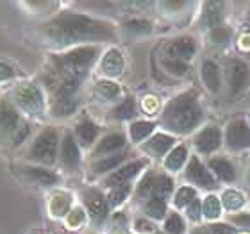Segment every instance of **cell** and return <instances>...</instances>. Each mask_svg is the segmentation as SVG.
<instances>
[{
	"label": "cell",
	"mask_w": 250,
	"mask_h": 234,
	"mask_svg": "<svg viewBox=\"0 0 250 234\" xmlns=\"http://www.w3.org/2000/svg\"><path fill=\"white\" fill-rule=\"evenodd\" d=\"M40 34L47 43L61 48H75V45L84 47L86 43L116 40V29L113 23L75 11H59L58 15L40 25Z\"/></svg>",
	"instance_id": "6da1fadb"
},
{
	"label": "cell",
	"mask_w": 250,
	"mask_h": 234,
	"mask_svg": "<svg viewBox=\"0 0 250 234\" xmlns=\"http://www.w3.org/2000/svg\"><path fill=\"white\" fill-rule=\"evenodd\" d=\"M100 54V48L95 45H84V47L70 48L66 52L56 54L48 61V68L45 70L43 81H72V83L83 84L88 75L89 68L93 66Z\"/></svg>",
	"instance_id": "7a4b0ae2"
},
{
	"label": "cell",
	"mask_w": 250,
	"mask_h": 234,
	"mask_svg": "<svg viewBox=\"0 0 250 234\" xmlns=\"http://www.w3.org/2000/svg\"><path fill=\"white\" fill-rule=\"evenodd\" d=\"M202 122V109L191 91L173 97L161 113V124L175 134H188Z\"/></svg>",
	"instance_id": "3957f363"
},
{
	"label": "cell",
	"mask_w": 250,
	"mask_h": 234,
	"mask_svg": "<svg viewBox=\"0 0 250 234\" xmlns=\"http://www.w3.org/2000/svg\"><path fill=\"white\" fill-rule=\"evenodd\" d=\"M9 100L27 118H42L47 109V100L43 89L36 83H20L11 89Z\"/></svg>",
	"instance_id": "277c9868"
},
{
	"label": "cell",
	"mask_w": 250,
	"mask_h": 234,
	"mask_svg": "<svg viewBox=\"0 0 250 234\" xmlns=\"http://www.w3.org/2000/svg\"><path fill=\"white\" fill-rule=\"evenodd\" d=\"M59 147H61V141H59L58 130L47 127L32 140L31 147L27 150V159L40 167H50L58 161Z\"/></svg>",
	"instance_id": "5b68a950"
},
{
	"label": "cell",
	"mask_w": 250,
	"mask_h": 234,
	"mask_svg": "<svg viewBox=\"0 0 250 234\" xmlns=\"http://www.w3.org/2000/svg\"><path fill=\"white\" fill-rule=\"evenodd\" d=\"M25 124L27 122L9 100V97H0V136L11 138L15 141V138Z\"/></svg>",
	"instance_id": "8992f818"
},
{
	"label": "cell",
	"mask_w": 250,
	"mask_h": 234,
	"mask_svg": "<svg viewBox=\"0 0 250 234\" xmlns=\"http://www.w3.org/2000/svg\"><path fill=\"white\" fill-rule=\"evenodd\" d=\"M83 202L84 208L88 211V216L91 218V222L97 225H100L107 218L109 214V202H107V195L97 190V188H88L83 193Z\"/></svg>",
	"instance_id": "52a82bcc"
},
{
	"label": "cell",
	"mask_w": 250,
	"mask_h": 234,
	"mask_svg": "<svg viewBox=\"0 0 250 234\" xmlns=\"http://www.w3.org/2000/svg\"><path fill=\"white\" fill-rule=\"evenodd\" d=\"M83 156H81V147L75 141L72 132H66L62 136L61 147H59V163L68 172H77L81 167Z\"/></svg>",
	"instance_id": "ba28073f"
},
{
	"label": "cell",
	"mask_w": 250,
	"mask_h": 234,
	"mask_svg": "<svg viewBox=\"0 0 250 234\" xmlns=\"http://www.w3.org/2000/svg\"><path fill=\"white\" fill-rule=\"evenodd\" d=\"M146 167V161L145 159H138V161H132V163H127V165H122L118 170H115L113 173L104 179V186L113 190V188H118V186H124V184H129L132 179H134L138 173Z\"/></svg>",
	"instance_id": "9c48e42d"
},
{
	"label": "cell",
	"mask_w": 250,
	"mask_h": 234,
	"mask_svg": "<svg viewBox=\"0 0 250 234\" xmlns=\"http://www.w3.org/2000/svg\"><path fill=\"white\" fill-rule=\"evenodd\" d=\"M225 143L230 150H241L250 147V127L245 120H232L227 125Z\"/></svg>",
	"instance_id": "30bf717a"
},
{
	"label": "cell",
	"mask_w": 250,
	"mask_h": 234,
	"mask_svg": "<svg viewBox=\"0 0 250 234\" xmlns=\"http://www.w3.org/2000/svg\"><path fill=\"white\" fill-rule=\"evenodd\" d=\"M186 179L191 184H197L200 188H206V190H214L216 188V181L214 177L211 175L208 168L204 167L198 157H191L189 163L186 167Z\"/></svg>",
	"instance_id": "8fae6325"
},
{
	"label": "cell",
	"mask_w": 250,
	"mask_h": 234,
	"mask_svg": "<svg viewBox=\"0 0 250 234\" xmlns=\"http://www.w3.org/2000/svg\"><path fill=\"white\" fill-rule=\"evenodd\" d=\"M21 175L25 177L27 181L38 186H54L59 182V175L54 170L47 167H40V165H25L20 168Z\"/></svg>",
	"instance_id": "7c38bea8"
},
{
	"label": "cell",
	"mask_w": 250,
	"mask_h": 234,
	"mask_svg": "<svg viewBox=\"0 0 250 234\" xmlns=\"http://www.w3.org/2000/svg\"><path fill=\"white\" fill-rule=\"evenodd\" d=\"M227 77H229L230 93L236 95V93H240L241 89L249 84L250 70L243 61L232 59V61H229V66H227Z\"/></svg>",
	"instance_id": "4fadbf2b"
},
{
	"label": "cell",
	"mask_w": 250,
	"mask_h": 234,
	"mask_svg": "<svg viewBox=\"0 0 250 234\" xmlns=\"http://www.w3.org/2000/svg\"><path fill=\"white\" fill-rule=\"evenodd\" d=\"M173 145H175V138H173V136L165 134V132H157V134L150 136V138L141 145V149H143V152H146V154L152 157H163L170 154Z\"/></svg>",
	"instance_id": "5bb4252c"
},
{
	"label": "cell",
	"mask_w": 250,
	"mask_h": 234,
	"mask_svg": "<svg viewBox=\"0 0 250 234\" xmlns=\"http://www.w3.org/2000/svg\"><path fill=\"white\" fill-rule=\"evenodd\" d=\"M127 143L125 136L120 134V132H113V134L104 136L100 141H97V145L93 149V154L91 156L95 159H102V157L113 156V154H118Z\"/></svg>",
	"instance_id": "9a60e30c"
},
{
	"label": "cell",
	"mask_w": 250,
	"mask_h": 234,
	"mask_svg": "<svg viewBox=\"0 0 250 234\" xmlns=\"http://www.w3.org/2000/svg\"><path fill=\"white\" fill-rule=\"evenodd\" d=\"M99 125L95 124L93 120L83 118L75 125V129H73V138L79 143V147L89 149L97 141V138H99Z\"/></svg>",
	"instance_id": "2e32d148"
},
{
	"label": "cell",
	"mask_w": 250,
	"mask_h": 234,
	"mask_svg": "<svg viewBox=\"0 0 250 234\" xmlns=\"http://www.w3.org/2000/svg\"><path fill=\"white\" fill-rule=\"evenodd\" d=\"M124 68H125L124 54L118 48H109L102 56V59H100V72L104 73L105 77H111V79L118 77V75H122Z\"/></svg>",
	"instance_id": "e0dca14e"
},
{
	"label": "cell",
	"mask_w": 250,
	"mask_h": 234,
	"mask_svg": "<svg viewBox=\"0 0 250 234\" xmlns=\"http://www.w3.org/2000/svg\"><path fill=\"white\" fill-rule=\"evenodd\" d=\"M195 50H197V47H195V42H193L191 38H179V40H173L167 47L168 58L179 59V61H184V63L195 56Z\"/></svg>",
	"instance_id": "ac0fdd59"
},
{
	"label": "cell",
	"mask_w": 250,
	"mask_h": 234,
	"mask_svg": "<svg viewBox=\"0 0 250 234\" xmlns=\"http://www.w3.org/2000/svg\"><path fill=\"white\" fill-rule=\"evenodd\" d=\"M222 143V134L216 127H206L198 132L197 140H195V145L202 154H211L220 147Z\"/></svg>",
	"instance_id": "d6986e66"
},
{
	"label": "cell",
	"mask_w": 250,
	"mask_h": 234,
	"mask_svg": "<svg viewBox=\"0 0 250 234\" xmlns=\"http://www.w3.org/2000/svg\"><path fill=\"white\" fill-rule=\"evenodd\" d=\"M125 159H127V152H118V154L102 157V159H95L93 165H91V170H93V173H99V175H102V173L109 175L124 165Z\"/></svg>",
	"instance_id": "ffe728a7"
},
{
	"label": "cell",
	"mask_w": 250,
	"mask_h": 234,
	"mask_svg": "<svg viewBox=\"0 0 250 234\" xmlns=\"http://www.w3.org/2000/svg\"><path fill=\"white\" fill-rule=\"evenodd\" d=\"M156 173L157 172H146L141 177V181L136 184V200H140L141 204L156 195Z\"/></svg>",
	"instance_id": "44dd1931"
},
{
	"label": "cell",
	"mask_w": 250,
	"mask_h": 234,
	"mask_svg": "<svg viewBox=\"0 0 250 234\" xmlns=\"http://www.w3.org/2000/svg\"><path fill=\"white\" fill-rule=\"evenodd\" d=\"M154 129H156V124L146 122V120H136V122H132V124L129 125V136L134 143H141V141H145L150 138Z\"/></svg>",
	"instance_id": "7402d4cb"
},
{
	"label": "cell",
	"mask_w": 250,
	"mask_h": 234,
	"mask_svg": "<svg viewBox=\"0 0 250 234\" xmlns=\"http://www.w3.org/2000/svg\"><path fill=\"white\" fill-rule=\"evenodd\" d=\"M141 206H143V213H145L148 218L163 220L167 216V200L161 197L148 198V200H145Z\"/></svg>",
	"instance_id": "603a6c76"
},
{
	"label": "cell",
	"mask_w": 250,
	"mask_h": 234,
	"mask_svg": "<svg viewBox=\"0 0 250 234\" xmlns=\"http://www.w3.org/2000/svg\"><path fill=\"white\" fill-rule=\"evenodd\" d=\"M95 95L100 100H115L120 97V86L109 79H102L95 84Z\"/></svg>",
	"instance_id": "cb8c5ba5"
},
{
	"label": "cell",
	"mask_w": 250,
	"mask_h": 234,
	"mask_svg": "<svg viewBox=\"0 0 250 234\" xmlns=\"http://www.w3.org/2000/svg\"><path fill=\"white\" fill-rule=\"evenodd\" d=\"M186 159H188L186 147H183V145L173 147L172 150H170V154L167 156V159H165V167H167V170H170V172H177V170H181V168L184 167Z\"/></svg>",
	"instance_id": "d4e9b609"
},
{
	"label": "cell",
	"mask_w": 250,
	"mask_h": 234,
	"mask_svg": "<svg viewBox=\"0 0 250 234\" xmlns=\"http://www.w3.org/2000/svg\"><path fill=\"white\" fill-rule=\"evenodd\" d=\"M202 81L211 91H218L220 88V70L213 61L202 63Z\"/></svg>",
	"instance_id": "484cf974"
},
{
	"label": "cell",
	"mask_w": 250,
	"mask_h": 234,
	"mask_svg": "<svg viewBox=\"0 0 250 234\" xmlns=\"http://www.w3.org/2000/svg\"><path fill=\"white\" fill-rule=\"evenodd\" d=\"M111 116H113L115 120H118V122L132 120L136 116V102H134V99H132V97H125L120 104L111 111Z\"/></svg>",
	"instance_id": "4316f807"
},
{
	"label": "cell",
	"mask_w": 250,
	"mask_h": 234,
	"mask_svg": "<svg viewBox=\"0 0 250 234\" xmlns=\"http://www.w3.org/2000/svg\"><path fill=\"white\" fill-rule=\"evenodd\" d=\"M209 168H211L222 181H227V182L234 181V177H236L234 167H232L229 161H225V159H211Z\"/></svg>",
	"instance_id": "83f0119b"
},
{
	"label": "cell",
	"mask_w": 250,
	"mask_h": 234,
	"mask_svg": "<svg viewBox=\"0 0 250 234\" xmlns=\"http://www.w3.org/2000/svg\"><path fill=\"white\" fill-rule=\"evenodd\" d=\"M222 9H224V5L222 4H206V13H204V23H208L209 27H213V29H218L220 23H222Z\"/></svg>",
	"instance_id": "f1b7e54d"
},
{
	"label": "cell",
	"mask_w": 250,
	"mask_h": 234,
	"mask_svg": "<svg viewBox=\"0 0 250 234\" xmlns=\"http://www.w3.org/2000/svg\"><path fill=\"white\" fill-rule=\"evenodd\" d=\"M222 204H224L229 211H238V209H241L245 206V197H243L241 191L227 190V191H224V195H222Z\"/></svg>",
	"instance_id": "f546056e"
},
{
	"label": "cell",
	"mask_w": 250,
	"mask_h": 234,
	"mask_svg": "<svg viewBox=\"0 0 250 234\" xmlns=\"http://www.w3.org/2000/svg\"><path fill=\"white\" fill-rule=\"evenodd\" d=\"M173 191V181L172 177H168L167 173L157 172L156 173V195L154 197H161L167 200V197H170Z\"/></svg>",
	"instance_id": "4dcf8cb0"
},
{
	"label": "cell",
	"mask_w": 250,
	"mask_h": 234,
	"mask_svg": "<svg viewBox=\"0 0 250 234\" xmlns=\"http://www.w3.org/2000/svg\"><path fill=\"white\" fill-rule=\"evenodd\" d=\"M222 213V202H220L218 197H214V195H209L206 197L202 204V214L206 216L208 220H216Z\"/></svg>",
	"instance_id": "1f68e13d"
},
{
	"label": "cell",
	"mask_w": 250,
	"mask_h": 234,
	"mask_svg": "<svg viewBox=\"0 0 250 234\" xmlns=\"http://www.w3.org/2000/svg\"><path fill=\"white\" fill-rule=\"evenodd\" d=\"M130 190H132L130 184H124V186H118V188L109 190V193H107V202H109V208H116V206L124 204L125 200L129 198Z\"/></svg>",
	"instance_id": "d6a6232c"
},
{
	"label": "cell",
	"mask_w": 250,
	"mask_h": 234,
	"mask_svg": "<svg viewBox=\"0 0 250 234\" xmlns=\"http://www.w3.org/2000/svg\"><path fill=\"white\" fill-rule=\"evenodd\" d=\"M195 198H197V191L193 188L184 186V188H179V191L175 193L173 204H175V208H188Z\"/></svg>",
	"instance_id": "836d02e7"
},
{
	"label": "cell",
	"mask_w": 250,
	"mask_h": 234,
	"mask_svg": "<svg viewBox=\"0 0 250 234\" xmlns=\"http://www.w3.org/2000/svg\"><path fill=\"white\" fill-rule=\"evenodd\" d=\"M165 231L170 234H183L186 231V224H184L183 216L177 213L170 214L167 218V222H165Z\"/></svg>",
	"instance_id": "e575fe53"
},
{
	"label": "cell",
	"mask_w": 250,
	"mask_h": 234,
	"mask_svg": "<svg viewBox=\"0 0 250 234\" xmlns=\"http://www.w3.org/2000/svg\"><path fill=\"white\" fill-rule=\"evenodd\" d=\"M124 29L127 32H130V34H148L152 31V25L150 21L146 20H130L125 21Z\"/></svg>",
	"instance_id": "d590c367"
},
{
	"label": "cell",
	"mask_w": 250,
	"mask_h": 234,
	"mask_svg": "<svg viewBox=\"0 0 250 234\" xmlns=\"http://www.w3.org/2000/svg\"><path fill=\"white\" fill-rule=\"evenodd\" d=\"M191 234H236V231L225 224H213L206 225V227H198Z\"/></svg>",
	"instance_id": "8d00e7d4"
},
{
	"label": "cell",
	"mask_w": 250,
	"mask_h": 234,
	"mask_svg": "<svg viewBox=\"0 0 250 234\" xmlns=\"http://www.w3.org/2000/svg\"><path fill=\"white\" fill-rule=\"evenodd\" d=\"M163 66L167 68L170 73H173V75H184L188 72V63L179 61V59H172V58L163 59Z\"/></svg>",
	"instance_id": "74e56055"
},
{
	"label": "cell",
	"mask_w": 250,
	"mask_h": 234,
	"mask_svg": "<svg viewBox=\"0 0 250 234\" xmlns=\"http://www.w3.org/2000/svg\"><path fill=\"white\" fill-rule=\"evenodd\" d=\"M229 40H230V31L225 29V27L213 29V32H211V42L214 43H227Z\"/></svg>",
	"instance_id": "f35d334b"
},
{
	"label": "cell",
	"mask_w": 250,
	"mask_h": 234,
	"mask_svg": "<svg viewBox=\"0 0 250 234\" xmlns=\"http://www.w3.org/2000/svg\"><path fill=\"white\" fill-rule=\"evenodd\" d=\"M188 216H189L193 222H198V220L202 218V206H200V202H198L197 198L188 206Z\"/></svg>",
	"instance_id": "ab89813d"
},
{
	"label": "cell",
	"mask_w": 250,
	"mask_h": 234,
	"mask_svg": "<svg viewBox=\"0 0 250 234\" xmlns=\"http://www.w3.org/2000/svg\"><path fill=\"white\" fill-rule=\"evenodd\" d=\"M16 77V70L7 63H0V83H5V81H11V79Z\"/></svg>",
	"instance_id": "60d3db41"
},
{
	"label": "cell",
	"mask_w": 250,
	"mask_h": 234,
	"mask_svg": "<svg viewBox=\"0 0 250 234\" xmlns=\"http://www.w3.org/2000/svg\"><path fill=\"white\" fill-rule=\"evenodd\" d=\"M232 224H236L238 227H245V229H250V213H243V214H236L230 218Z\"/></svg>",
	"instance_id": "b9f144b4"
},
{
	"label": "cell",
	"mask_w": 250,
	"mask_h": 234,
	"mask_svg": "<svg viewBox=\"0 0 250 234\" xmlns=\"http://www.w3.org/2000/svg\"><path fill=\"white\" fill-rule=\"evenodd\" d=\"M136 231L138 233H146V234H150L152 231H154V225L148 222V220H143V218H138L136 220Z\"/></svg>",
	"instance_id": "7bdbcfd3"
}]
</instances>
